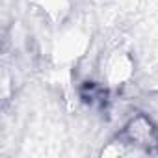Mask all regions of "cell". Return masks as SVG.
<instances>
[{
  "mask_svg": "<svg viewBox=\"0 0 158 158\" xmlns=\"http://www.w3.org/2000/svg\"><path fill=\"white\" fill-rule=\"evenodd\" d=\"M115 143L121 145V152H156L158 151V128L145 115L134 117L117 136Z\"/></svg>",
  "mask_w": 158,
  "mask_h": 158,
  "instance_id": "cell-1",
  "label": "cell"
}]
</instances>
